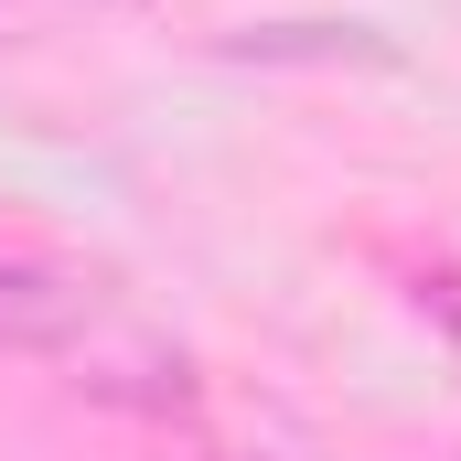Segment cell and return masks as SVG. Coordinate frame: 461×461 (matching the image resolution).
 <instances>
[{"label":"cell","mask_w":461,"mask_h":461,"mask_svg":"<svg viewBox=\"0 0 461 461\" xmlns=\"http://www.w3.org/2000/svg\"><path fill=\"white\" fill-rule=\"evenodd\" d=\"M86 333H97L86 268H65V258L0 236V354H76Z\"/></svg>","instance_id":"6da1fadb"},{"label":"cell","mask_w":461,"mask_h":461,"mask_svg":"<svg viewBox=\"0 0 461 461\" xmlns=\"http://www.w3.org/2000/svg\"><path fill=\"white\" fill-rule=\"evenodd\" d=\"M65 365H76L86 397H108V408H150V419H172V408L204 397V386H194V354L161 344V333H118V344H108V333H86Z\"/></svg>","instance_id":"7a4b0ae2"},{"label":"cell","mask_w":461,"mask_h":461,"mask_svg":"<svg viewBox=\"0 0 461 461\" xmlns=\"http://www.w3.org/2000/svg\"><path fill=\"white\" fill-rule=\"evenodd\" d=\"M215 54L226 65H365V76H397L408 65L397 32H375V22H236Z\"/></svg>","instance_id":"3957f363"},{"label":"cell","mask_w":461,"mask_h":461,"mask_svg":"<svg viewBox=\"0 0 461 461\" xmlns=\"http://www.w3.org/2000/svg\"><path fill=\"white\" fill-rule=\"evenodd\" d=\"M408 301H419V312H429V322H440V333L461 344V268H451V258H429V268H408Z\"/></svg>","instance_id":"277c9868"},{"label":"cell","mask_w":461,"mask_h":461,"mask_svg":"<svg viewBox=\"0 0 461 461\" xmlns=\"http://www.w3.org/2000/svg\"><path fill=\"white\" fill-rule=\"evenodd\" d=\"M11 22H22V0H0V32H11Z\"/></svg>","instance_id":"5b68a950"},{"label":"cell","mask_w":461,"mask_h":461,"mask_svg":"<svg viewBox=\"0 0 461 461\" xmlns=\"http://www.w3.org/2000/svg\"><path fill=\"white\" fill-rule=\"evenodd\" d=\"M97 11H150V0H97Z\"/></svg>","instance_id":"8992f818"}]
</instances>
